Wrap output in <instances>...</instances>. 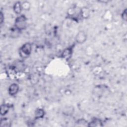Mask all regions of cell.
I'll return each instance as SVG.
<instances>
[{"label": "cell", "instance_id": "obj_2", "mask_svg": "<svg viewBox=\"0 0 127 127\" xmlns=\"http://www.w3.org/2000/svg\"><path fill=\"white\" fill-rule=\"evenodd\" d=\"M32 51V46L29 43L24 44L20 49V55L23 58L27 57L31 54Z\"/></svg>", "mask_w": 127, "mask_h": 127}, {"label": "cell", "instance_id": "obj_15", "mask_svg": "<svg viewBox=\"0 0 127 127\" xmlns=\"http://www.w3.org/2000/svg\"><path fill=\"white\" fill-rule=\"evenodd\" d=\"M3 20H4L3 14L2 12V11H0V25H2V24L3 22Z\"/></svg>", "mask_w": 127, "mask_h": 127}, {"label": "cell", "instance_id": "obj_9", "mask_svg": "<svg viewBox=\"0 0 127 127\" xmlns=\"http://www.w3.org/2000/svg\"><path fill=\"white\" fill-rule=\"evenodd\" d=\"M9 106L6 104H2L0 106V113L1 116H4L7 113L9 110Z\"/></svg>", "mask_w": 127, "mask_h": 127}, {"label": "cell", "instance_id": "obj_13", "mask_svg": "<svg viewBox=\"0 0 127 127\" xmlns=\"http://www.w3.org/2000/svg\"><path fill=\"white\" fill-rule=\"evenodd\" d=\"M20 30H19V29L15 28L14 29L12 30L11 35L12 36V37H16L19 36V35L20 34Z\"/></svg>", "mask_w": 127, "mask_h": 127}, {"label": "cell", "instance_id": "obj_11", "mask_svg": "<svg viewBox=\"0 0 127 127\" xmlns=\"http://www.w3.org/2000/svg\"><path fill=\"white\" fill-rule=\"evenodd\" d=\"M71 52V49H67L64 50V51L63 53V57L64 58H69L70 57Z\"/></svg>", "mask_w": 127, "mask_h": 127}, {"label": "cell", "instance_id": "obj_7", "mask_svg": "<svg viewBox=\"0 0 127 127\" xmlns=\"http://www.w3.org/2000/svg\"><path fill=\"white\" fill-rule=\"evenodd\" d=\"M13 9L16 14H19L22 10L21 3L20 1H16L15 2L13 5Z\"/></svg>", "mask_w": 127, "mask_h": 127}, {"label": "cell", "instance_id": "obj_12", "mask_svg": "<svg viewBox=\"0 0 127 127\" xmlns=\"http://www.w3.org/2000/svg\"><path fill=\"white\" fill-rule=\"evenodd\" d=\"M76 124L77 125H78V126H88V122L84 119H80L79 120H78L76 122Z\"/></svg>", "mask_w": 127, "mask_h": 127}, {"label": "cell", "instance_id": "obj_10", "mask_svg": "<svg viewBox=\"0 0 127 127\" xmlns=\"http://www.w3.org/2000/svg\"><path fill=\"white\" fill-rule=\"evenodd\" d=\"M22 8V9H24L25 10H29L30 8L31 4L30 3L29 1H24L21 3Z\"/></svg>", "mask_w": 127, "mask_h": 127}, {"label": "cell", "instance_id": "obj_14", "mask_svg": "<svg viewBox=\"0 0 127 127\" xmlns=\"http://www.w3.org/2000/svg\"><path fill=\"white\" fill-rule=\"evenodd\" d=\"M122 18L123 20L127 21V9L126 8L122 13Z\"/></svg>", "mask_w": 127, "mask_h": 127}, {"label": "cell", "instance_id": "obj_3", "mask_svg": "<svg viewBox=\"0 0 127 127\" xmlns=\"http://www.w3.org/2000/svg\"><path fill=\"white\" fill-rule=\"evenodd\" d=\"M87 39V35L86 33L83 31H79L76 35L75 40L78 44H82L84 43Z\"/></svg>", "mask_w": 127, "mask_h": 127}, {"label": "cell", "instance_id": "obj_4", "mask_svg": "<svg viewBox=\"0 0 127 127\" xmlns=\"http://www.w3.org/2000/svg\"><path fill=\"white\" fill-rule=\"evenodd\" d=\"M19 90V86L16 83L11 84L8 88V94L10 96H14L16 95Z\"/></svg>", "mask_w": 127, "mask_h": 127}, {"label": "cell", "instance_id": "obj_1", "mask_svg": "<svg viewBox=\"0 0 127 127\" xmlns=\"http://www.w3.org/2000/svg\"><path fill=\"white\" fill-rule=\"evenodd\" d=\"M27 26V18L24 15L18 16L15 21V27L19 30L24 29Z\"/></svg>", "mask_w": 127, "mask_h": 127}, {"label": "cell", "instance_id": "obj_6", "mask_svg": "<svg viewBox=\"0 0 127 127\" xmlns=\"http://www.w3.org/2000/svg\"><path fill=\"white\" fill-rule=\"evenodd\" d=\"M102 126V124L101 121L97 118H94L88 123V127H101Z\"/></svg>", "mask_w": 127, "mask_h": 127}, {"label": "cell", "instance_id": "obj_8", "mask_svg": "<svg viewBox=\"0 0 127 127\" xmlns=\"http://www.w3.org/2000/svg\"><path fill=\"white\" fill-rule=\"evenodd\" d=\"M45 115L44 110L43 109H37L35 112V116L36 119L42 118Z\"/></svg>", "mask_w": 127, "mask_h": 127}, {"label": "cell", "instance_id": "obj_5", "mask_svg": "<svg viewBox=\"0 0 127 127\" xmlns=\"http://www.w3.org/2000/svg\"><path fill=\"white\" fill-rule=\"evenodd\" d=\"M80 16L84 19L88 18L90 14V11L87 7H83L81 8L80 11Z\"/></svg>", "mask_w": 127, "mask_h": 127}]
</instances>
